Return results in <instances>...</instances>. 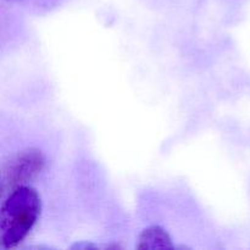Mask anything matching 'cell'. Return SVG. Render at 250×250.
I'll list each match as a JSON object with an SVG mask.
<instances>
[{
  "label": "cell",
  "mask_w": 250,
  "mask_h": 250,
  "mask_svg": "<svg viewBox=\"0 0 250 250\" xmlns=\"http://www.w3.org/2000/svg\"><path fill=\"white\" fill-rule=\"evenodd\" d=\"M0 208L1 248H16L24 241L42 212L41 195L28 185L20 186L7 193Z\"/></svg>",
  "instance_id": "obj_1"
},
{
  "label": "cell",
  "mask_w": 250,
  "mask_h": 250,
  "mask_svg": "<svg viewBox=\"0 0 250 250\" xmlns=\"http://www.w3.org/2000/svg\"><path fill=\"white\" fill-rule=\"evenodd\" d=\"M44 165V154L36 148L26 149L11 156L1 170L2 197L15 188L33 181L42 172Z\"/></svg>",
  "instance_id": "obj_2"
},
{
  "label": "cell",
  "mask_w": 250,
  "mask_h": 250,
  "mask_svg": "<svg viewBox=\"0 0 250 250\" xmlns=\"http://www.w3.org/2000/svg\"><path fill=\"white\" fill-rule=\"evenodd\" d=\"M138 249H173L170 234L160 226L146 227L139 236Z\"/></svg>",
  "instance_id": "obj_3"
},
{
  "label": "cell",
  "mask_w": 250,
  "mask_h": 250,
  "mask_svg": "<svg viewBox=\"0 0 250 250\" xmlns=\"http://www.w3.org/2000/svg\"><path fill=\"white\" fill-rule=\"evenodd\" d=\"M10 1H16V0H10Z\"/></svg>",
  "instance_id": "obj_4"
}]
</instances>
